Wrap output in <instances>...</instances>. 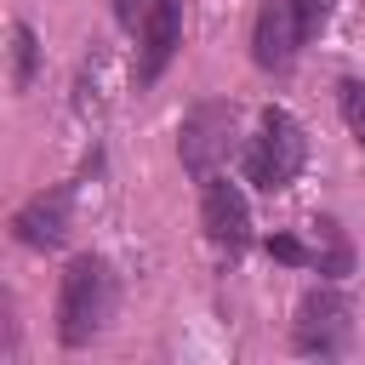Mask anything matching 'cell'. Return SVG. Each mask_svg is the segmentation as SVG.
<instances>
[{"label": "cell", "instance_id": "obj_7", "mask_svg": "<svg viewBox=\"0 0 365 365\" xmlns=\"http://www.w3.org/2000/svg\"><path fill=\"white\" fill-rule=\"evenodd\" d=\"M302 29H297V6L291 0H262L257 6V23H251V63L262 74H285L297 57H302Z\"/></svg>", "mask_w": 365, "mask_h": 365}, {"label": "cell", "instance_id": "obj_12", "mask_svg": "<svg viewBox=\"0 0 365 365\" xmlns=\"http://www.w3.org/2000/svg\"><path fill=\"white\" fill-rule=\"evenodd\" d=\"M262 251H268L274 262H285V268H314V245H302L297 234H268Z\"/></svg>", "mask_w": 365, "mask_h": 365}, {"label": "cell", "instance_id": "obj_14", "mask_svg": "<svg viewBox=\"0 0 365 365\" xmlns=\"http://www.w3.org/2000/svg\"><path fill=\"white\" fill-rule=\"evenodd\" d=\"M148 6H154V0H108V11H114V23H120V29H143Z\"/></svg>", "mask_w": 365, "mask_h": 365}, {"label": "cell", "instance_id": "obj_3", "mask_svg": "<svg viewBox=\"0 0 365 365\" xmlns=\"http://www.w3.org/2000/svg\"><path fill=\"white\" fill-rule=\"evenodd\" d=\"M234 137H240V103H228V97L194 103L182 114V125H177V160H182V171L194 182L217 177L228 165V154H234Z\"/></svg>", "mask_w": 365, "mask_h": 365}, {"label": "cell", "instance_id": "obj_10", "mask_svg": "<svg viewBox=\"0 0 365 365\" xmlns=\"http://www.w3.org/2000/svg\"><path fill=\"white\" fill-rule=\"evenodd\" d=\"M40 74V34L34 23H11V91H29Z\"/></svg>", "mask_w": 365, "mask_h": 365}, {"label": "cell", "instance_id": "obj_2", "mask_svg": "<svg viewBox=\"0 0 365 365\" xmlns=\"http://www.w3.org/2000/svg\"><path fill=\"white\" fill-rule=\"evenodd\" d=\"M240 165H245V182H251V188L285 194V188L302 177V165H308V131H302V120H297L291 108H279V103L262 108V114H257V137L245 143Z\"/></svg>", "mask_w": 365, "mask_h": 365}, {"label": "cell", "instance_id": "obj_6", "mask_svg": "<svg viewBox=\"0 0 365 365\" xmlns=\"http://www.w3.org/2000/svg\"><path fill=\"white\" fill-rule=\"evenodd\" d=\"M68 228H74V188L68 182L40 188L11 211V240L29 245V251H57L68 240Z\"/></svg>", "mask_w": 365, "mask_h": 365}, {"label": "cell", "instance_id": "obj_1", "mask_svg": "<svg viewBox=\"0 0 365 365\" xmlns=\"http://www.w3.org/2000/svg\"><path fill=\"white\" fill-rule=\"evenodd\" d=\"M57 342L63 348H91L103 325L114 319V268L97 251H80L63 279H57Z\"/></svg>", "mask_w": 365, "mask_h": 365}, {"label": "cell", "instance_id": "obj_8", "mask_svg": "<svg viewBox=\"0 0 365 365\" xmlns=\"http://www.w3.org/2000/svg\"><path fill=\"white\" fill-rule=\"evenodd\" d=\"M182 46V0H154L137 29V86H154Z\"/></svg>", "mask_w": 365, "mask_h": 365}, {"label": "cell", "instance_id": "obj_5", "mask_svg": "<svg viewBox=\"0 0 365 365\" xmlns=\"http://www.w3.org/2000/svg\"><path fill=\"white\" fill-rule=\"evenodd\" d=\"M200 228H205V240H211L222 257H245L251 240H257V234H251V200H245V188L228 182L222 171L200 182Z\"/></svg>", "mask_w": 365, "mask_h": 365}, {"label": "cell", "instance_id": "obj_4", "mask_svg": "<svg viewBox=\"0 0 365 365\" xmlns=\"http://www.w3.org/2000/svg\"><path fill=\"white\" fill-rule=\"evenodd\" d=\"M348 342H354V302H348V291H336L331 279L308 285L297 297L291 348L308 354V359H336V354H348Z\"/></svg>", "mask_w": 365, "mask_h": 365}, {"label": "cell", "instance_id": "obj_13", "mask_svg": "<svg viewBox=\"0 0 365 365\" xmlns=\"http://www.w3.org/2000/svg\"><path fill=\"white\" fill-rule=\"evenodd\" d=\"M297 6V29H302V40H319V29L331 23V11H336V0H291Z\"/></svg>", "mask_w": 365, "mask_h": 365}, {"label": "cell", "instance_id": "obj_9", "mask_svg": "<svg viewBox=\"0 0 365 365\" xmlns=\"http://www.w3.org/2000/svg\"><path fill=\"white\" fill-rule=\"evenodd\" d=\"M314 268H319V279L354 274V245H348V228L336 217H314Z\"/></svg>", "mask_w": 365, "mask_h": 365}, {"label": "cell", "instance_id": "obj_11", "mask_svg": "<svg viewBox=\"0 0 365 365\" xmlns=\"http://www.w3.org/2000/svg\"><path fill=\"white\" fill-rule=\"evenodd\" d=\"M336 108H342V125H348V137L365 148V80H336Z\"/></svg>", "mask_w": 365, "mask_h": 365}]
</instances>
